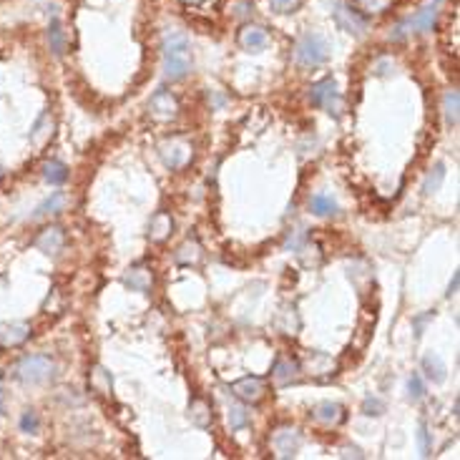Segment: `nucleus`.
I'll use <instances>...</instances> for the list:
<instances>
[{"mask_svg": "<svg viewBox=\"0 0 460 460\" xmlns=\"http://www.w3.org/2000/svg\"><path fill=\"white\" fill-rule=\"evenodd\" d=\"M249 423V412L245 405H231L229 408V428L231 430H242Z\"/></svg>", "mask_w": 460, "mask_h": 460, "instance_id": "nucleus-25", "label": "nucleus"}, {"mask_svg": "<svg viewBox=\"0 0 460 460\" xmlns=\"http://www.w3.org/2000/svg\"><path fill=\"white\" fill-rule=\"evenodd\" d=\"M46 126H50V116H48V113H43L41 119L35 121L33 131H30V141H33V144H41V141L46 139V136H48V131H43Z\"/></svg>", "mask_w": 460, "mask_h": 460, "instance_id": "nucleus-28", "label": "nucleus"}, {"mask_svg": "<svg viewBox=\"0 0 460 460\" xmlns=\"http://www.w3.org/2000/svg\"><path fill=\"white\" fill-rule=\"evenodd\" d=\"M443 182H445V164H435L430 174L425 176V182H423V194L430 196L432 191H438L443 186Z\"/></svg>", "mask_w": 460, "mask_h": 460, "instance_id": "nucleus-22", "label": "nucleus"}, {"mask_svg": "<svg viewBox=\"0 0 460 460\" xmlns=\"http://www.w3.org/2000/svg\"><path fill=\"white\" fill-rule=\"evenodd\" d=\"M418 443H420V455L428 458L430 455V435H428V428L420 423V430H418Z\"/></svg>", "mask_w": 460, "mask_h": 460, "instance_id": "nucleus-31", "label": "nucleus"}, {"mask_svg": "<svg viewBox=\"0 0 460 460\" xmlns=\"http://www.w3.org/2000/svg\"><path fill=\"white\" fill-rule=\"evenodd\" d=\"M458 279H460V274L455 272L453 279H450V287H448V297H453V294H455V289H458Z\"/></svg>", "mask_w": 460, "mask_h": 460, "instance_id": "nucleus-36", "label": "nucleus"}, {"mask_svg": "<svg viewBox=\"0 0 460 460\" xmlns=\"http://www.w3.org/2000/svg\"><path fill=\"white\" fill-rule=\"evenodd\" d=\"M335 21H337V26H340L342 30L355 33V35L365 33V28H367V21H365L360 13H357L355 8H349V6H337Z\"/></svg>", "mask_w": 460, "mask_h": 460, "instance_id": "nucleus-6", "label": "nucleus"}, {"mask_svg": "<svg viewBox=\"0 0 460 460\" xmlns=\"http://www.w3.org/2000/svg\"><path fill=\"white\" fill-rule=\"evenodd\" d=\"M53 375H56V363L48 355L23 357L21 363L13 367V377L26 385H43L53 380Z\"/></svg>", "mask_w": 460, "mask_h": 460, "instance_id": "nucleus-2", "label": "nucleus"}, {"mask_svg": "<svg viewBox=\"0 0 460 460\" xmlns=\"http://www.w3.org/2000/svg\"><path fill=\"white\" fill-rule=\"evenodd\" d=\"M387 3H390V0H360V6H363L367 13H380V10L387 8Z\"/></svg>", "mask_w": 460, "mask_h": 460, "instance_id": "nucleus-33", "label": "nucleus"}, {"mask_svg": "<svg viewBox=\"0 0 460 460\" xmlns=\"http://www.w3.org/2000/svg\"><path fill=\"white\" fill-rule=\"evenodd\" d=\"M272 445L279 458H294L300 450V435H297V430H289V428L277 430V435L272 438Z\"/></svg>", "mask_w": 460, "mask_h": 460, "instance_id": "nucleus-9", "label": "nucleus"}, {"mask_svg": "<svg viewBox=\"0 0 460 460\" xmlns=\"http://www.w3.org/2000/svg\"><path fill=\"white\" fill-rule=\"evenodd\" d=\"M63 207H66V194H63V191H53L46 202L38 204V209L33 211V219H43V216H48V214H58Z\"/></svg>", "mask_w": 460, "mask_h": 460, "instance_id": "nucleus-17", "label": "nucleus"}, {"mask_svg": "<svg viewBox=\"0 0 460 460\" xmlns=\"http://www.w3.org/2000/svg\"><path fill=\"white\" fill-rule=\"evenodd\" d=\"M408 398L412 403H420V400L425 398V383H423V377L418 372H412L410 380H408Z\"/></svg>", "mask_w": 460, "mask_h": 460, "instance_id": "nucleus-26", "label": "nucleus"}, {"mask_svg": "<svg viewBox=\"0 0 460 460\" xmlns=\"http://www.w3.org/2000/svg\"><path fill=\"white\" fill-rule=\"evenodd\" d=\"M458 91H448L443 98V113H445V124L448 126H458Z\"/></svg>", "mask_w": 460, "mask_h": 460, "instance_id": "nucleus-24", "label": "nucleus"}, {"mask_svg": "<svg viewBox=\"0 0 460 460\" xmlns=\"http://www.w3.org/2000/svg\"><path fill=\"white\" fill-rule=\"evenodd\" d=\"M309 209H312V214H317V216H335L340 207H337V202L332 199V196L314 194L312 199H309Z\"/></svg>", "mask_w": 460, "mask_h": 460, "instance_id": "nucleus-18", "label": "nucleus"}, {"mask_svg": "<svg viewBox=\"0 0 460 460\" xmlns=\"http://www.w3.org/2000/svg\"><path fill=\"white\" fill-rule=\"evenodd\" d=\"M161 156H164V161H166V166L179 169V166H184V164L189 161V156H191V148H189L182 139H171V141H166V144L161 146Z\"/></svg>", "mask_w": 460, "mask_h": 460, "instance_id": "nucleus-8", "label": "nucleus"}, {"mask_svg": "<svg viewBox=\"0 0 460 460\" xmlns=\"http://www.w3.org/2000/svg\"><path fill=\"white\" fill-rule=\"evenodd\" d=\"M269 3H272L277 13H292L294 8L300 6V0H269Z\"/></svg>", "mask_w": 460, "mask_h": 460, "instance_id": "nucleus-32", "label": "nucleus"}, {"mask_svg": "<svg viewBox=\"0 0 460 460\" xmlns=\"http://www.w3.org/2000/svg\"><path fill=\"white\" fill-rule=\"evenodd\" d=\"M3 412H6V390L0 387V415H3Z\"/></svg>", "mask_w": 460, "mask_h": 460, "instance_id": "nucleus-37", "label": "nucleus"}, {"mask_svg": "<svg viewBox=\"0 0 460 460\" xmlns=\"http://www.w3.org/2000/svg\"><path fill=\"white\" fill-rule=\"evenodd\" d=\"M63 245H66V234H63L61 227H46V229L38 234V239H35V249H41L43 254H48V257L61 254Z\"/></svg>", "mask_w": 460, "mask_h": 460, "instance_id": "nucleus-5", "label": "nucleus"}, {"mask_svg": "<svg viewBox=\"0 0 460 460\" xmlns=\"http://www.w3.org/2000/svg\"><path fill=\"white\" fill-rule=\"evenodd\" d=\"M267 43H269V38H267V30L259 28V26H245V28H242V33H239V46H242L245 50H251V53L265 50Z\"/></svg>", "mask_w": 460, "mask_h": 460, "instance_id": "nucleus-11", "label": "nucleus"}, {"mask_svg": "<svg viewBox=\"0 0 460 460\" xmlns=\"http://www.w3.org/2000/svg\"><path fill=\"white\" fill-rule=\"evenodd\" d=\"M309 101H312V106H320V108L335 113V116L342 108L340 91H337V84L332 78H325L320 84H314L312 88H309Z\"/></svg>", "mask_w": 460, "mask_h": 460, "instance_id": "nucleus-4", "label": "nucleus"}, {"mask_svg": "<svg viewBox=\"0 0 460 460\" xmlns=\"http://www.w3.org/2000/svg\"><path fill=\"white\" fill-rule=\"evenodd\" d=\"M148 237L153 239V242H161V239H166V234L171 231V216L164 214V211H159V214L151 219V227H148Z\"/></svg>", "mask_w": 460, "mask_h": 460, "instance_id": "nucleus-21", "label": "nucleus"}, {"mask_svg": "<svg viewBox=\"0 0 460 460\" xmlns=\"http://www.w3.org/2000/svg\"><path fill=\"white\" fill-rule=\"evenodd\" d=\"M176 98L171 96L169 91H159L156 96L151 98V116L159 121H169L176 116Z\"/></svg>", "mask_w": 460, "mask_h": 460, "instance_id": "nucleus-13", "label": "nucleus"}, {"mask_svg": "<svg viewBox=\"0 0 460 460\" xmlns=\"http://www.w3.org/2000/svg\"><path fill=\"white\" fill-rule=\"evenodd\" d=\"M164 50V78L166 81H182L191 70V46L186 33L182 30H169L161 43Z\"/></svg>", "mask_w": 460, "mask_h": 460, "instance_id": "nucleus-1", "label": "nucleus"}, {"mask_svg": "<svg viewBox=\"0 0 460 460\" xmlns=\"http://www.w3.org/2000/svg\"><path fill=\"white\" fill-rule=\"evenodd\" d=\"M312 418L325 423V425H335V423H340L345 415H342V408L337 403H320L312 410Z\"/></svg>", "mask_w": 460, "mask_h": 460, "instance_id": "nucleus-15", "label": "nucleus"}, {"mask_svg": "<svg viewBox=\"0 0 460 460\" xmlns=\"http://www.w3.org/2000/svg\"><path fill=\"white\" fill-rule=\"evenodd\" d=\"M363 412H365V415H383V412H385V403L380 398H365Z\"/></svg>", "mask_w": 460, "mask_h": 460, "instance_id": "nucleus-30", "label": "nucleus"}, {"mask_svg": "<svg viewBox=\"0 0 460 460\" xmlns=\"http://www.w3.org/2000/svg\"><path fill=\"white\" fill-rule=\"evenodd\" d=\"M30 325L28 322H6L0 325V345L3 347H18L28 340Z\"/></svg>", "mask_w": 460, "mask_h": 460, "instance_id": "nucleus-7", "label": "nucleus"}, {"mask_svg": "<svg viewBox=\"0 0 460 460\" xmlns=\"http://www.w3.org/2000/svg\"><path fill=\"white\" fill-rule=\"evenodd\" d=\"M274 375H277L279 383H289V380L297 375V365L282 357V360H277V365H274Z\"/></svg>", "mask_w": 460, "mask_h": 460, "instance_id": "nucleus-27", "label": "nucleus"}, {"mask_svg": "<svg viewBox=\"0 0 460 460\" xmlns=\"http://www.w3.org/2000/svg\"><path fill=\"white\" fill-rule=\"evenodd\" d=\"M438 8H440V0H430L420 13H415L410 18V21L405 23L408 28L418 30V33H428V30H432V26H435V18H438Z\"/></svg>", "mask_w": 460, "mask_h": 460, "instance_id": "nucleus-10", "label": "nucleus"}, {"mask_svg": "<svg viewBox=\"0 0 460 460\" xmlns=\"http://www.w3.org/2000/svg\"><path fill=\"white\" fill-rule=\"evenodd\" d=\"M38 428H41V420H38L35 410H26V412H23L21 430H23V432H38Z\"/></svg>", "mask_w": 460, "mask_h": 460, "instance_id": "nucleus-29", "label": "nucleus"}, {"mask_svg": "<svg viewBox=\"0 0 460 460\" xmlns=\"http://www.w3.org/2000/svg\"><path fill=\"white\" fill-rule=\"evenodd\" d=\"M48 46H50V50H53V56H58V58H61L63 50H66V35H63V26L58 18H53L48 26Z\"/></svg>", "mask_w": 460, "mask_h": 460, "instance_id": "nucleus-19", "label": "nucleus"}, {"mask_svg": "<svg viewBox=\"0 0 460 460\" xmlns=\"http://www.w3.org/2000/svg\"><path fill=\"white\" fill-rule=\"evenodd\" d=\"M126 287H131L133 292H148L151 287V272H146L144 267H133L131 272L124 277Z\"/></svg>", "mask_w": 460, "mask_h": 460, "instance_id": "nucleus-16", "label": "nucleus"}, {"mask_svg": "<svg viewBox=\"0 0 460 460\" xmlns=\"http://www.w3.org/2000/svg\"><path fill=\"white\" fill-rule=\"evenodd\" d=\"M342 458H363V453H360V448H345Z\"/></svg>", "mask_w": 460, "mask_h": 460, "instance_id": "nucleus-35", "label": "nucleus"}, {"mask_svg": "<svg viewBox=\"0 0 460 460\" xmlns=\"http://www.w3.org/2000/svg\"><path fill=\"white\" fill-rule=\"evenodd\" d=\"M189 418H191V423H196L199 428H207L211 423L209 405L204 403V400H194L191 408H189Z\"/></svg>", "mask_w": 460, "mask_h": 460, "instance_id": "nucleus-23", "label": "nucleus"}, {"mask_svg": "<svg viewBox=\"0 0 460 460\" xmlns=\"http://www.w3.org/2000/svg\"><path fill=\"white\" fill-rule=\"evenodd\" d=\"M423 372L430 377L432 383H445V377H448L445 363H443L440 355H435V352H428V355L423 357Z\"/></svg>", "mask_w": 460, "mask_h": 460, "instance_id": "nucleus-14", "label": "nucleus"}, {"mask_svg": "<svg viewBox=\"0 0 460 460\" xmlns=\"http://www.w3.org/2000/svg\"><path fill=\"white\" fill-rule=\"evenodd\" d=\"M0 176H3V164H0Z\"/></svg>", "mask_w": 460, "mask_h": 460, "instance_id": "nucleus-38", "label": "nucleus"}, {"mask_svg": "<svg viewBox=\"0 0 460 460\" xmlns=\"http://www.w3.org/2000/svg\"><path fill=\"white\" fill-rule=\"evenodd\" d=\"M428 320H432V314H423V317H418V320H415V337H423V327H425V322Z\"/></svg>", "mask_w": 460, "mask_h": 460, "instance_id": "nucleus-34", "label": "nucleus"}, {"mask_svg": "<svg viewBox=\"0 0 460 460\" xmlns=\"http://www.w3.org/2000/svg\"><path fill=\"white\" fill-rule=\"evenodd\" d=\"M231 390H234L237 398L247 400V403H257L265 395V383L259 377H242V380H237V383L231 385Z\"/></svg>", "mask_w": 460, "mask_h": 460, "instance_id": "nucleus-12", "label": "nucleus"}, {"mask_svg": "<svg viewBox=\"0 0 460 460\" xmlns=\"http://www.w3.org/2000/svg\"><path fill=\"white\" fill-rule=\"evenodd\" d=\"M189 3H199V0H189Z\"/></svg>", "mask_w": 460, "mask_h": 460, "instance_id": "nucleus-39", "label": "nucleus"}, {"mask_svg": "<svg viewBox=\"0 0 460 460\" xmlns=\"http://www.w3.org/2000/svg\"><path fill=\"white\" fill-rule=\"evenodd\" d=\"M43 179L48 184H63L68 179V166L61 161H46L43 164Z\"/></svg>", "mask_w": 460, "mask_h": 460, "instance_id": "nucleus-20", "label": "nucleus"}, {"mask_svg": "<svg viewBox=\"0 0 460 460\" xmlns=\"http://www.w3.org/2000/svg\"><path fill=\"white\" fill-rule=\"evenodd\" d=\"M294 58L302 68H317L322 63H327L329 58V43L322 38L320 33H307L294 50Z\"/></svg>", "mask_w": 460, "mask_h": 460, "instance_id": "nucleus-3", "label": "nucleus"}]
</instances>
